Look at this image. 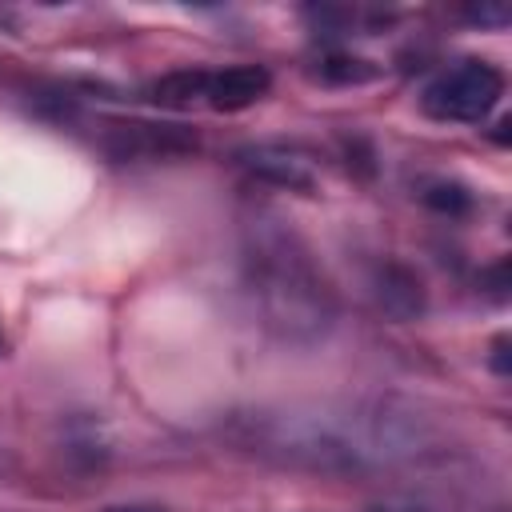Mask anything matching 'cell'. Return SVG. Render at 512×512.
Wrapping results in <instances>:
<instances>
[{
    "instance_id": "3957f363",
    "label": "cell",
    "mask_w": 512,
    "mask_h": 512,
    "mask_svg": "<svg viewBox=\"0 0 512 512\" xmlns=\"http://www.w3.org/2000/svg\"><path fill=\"white\" fill-rule=\"evenodd\" d=\"M104 152L112 160H164L196 152V132L184 124H152V120H112L104 128Z\"/></svg>"
},
{
    "instance_id": "7c38bea8",
    "label": "cell",
    "mask_w": 512,
    "mask_h": 512,
    "mask_svg": "<svg viewBox=\"0 0 512 512\" xmlns=\"http://www.w3.org/2000/svg\"><path fill=\"white\" fill-rule=\"evenodd\" d=\"M368 512H424L420 504H404V500H384V504H372Z\"/></svg>"
},
{
    "instance_id": "30bf717a",
    "label": "cell",
    "mask_w": 512,
    "mask_h": 512,
    "mask_svg": "<svg viewBox=\"0 0 512 512\" xmlns=\"http://www.w3.org/2000/svg\"><path fill=\"white\" fill-rule=\"evenodd\" d=\"M468 20H476V24H508L512 12H508V4H480V8H468Z\"/></svg>"
},
{
    "instance_id": "9c48e42d",
    "label": "cell",
    "mask_w": 512,
    "mask_h": 512,
    "mask_svg": "<svg viewBox=\"0 0 512 512\" xmlns=\"http://www.w3.org/2000/svg\"><path fill=\"white\" fill-rule=\"evenodd\" d=\"M316 64H320L316 76L324 84H368V80L380 76V64H372L364 56H352V52H324Z\"/></svg>"
},
{
    "instance_id": "52a82bcc",
    "label": "cell",
    "mask_w": 512,
    "mask_h": 512,
    "mask_svg": "<svg viewBox=\"0 0 512 512\" xmlns=\"http://www.w3.org/2000/svg\"><path fill=\"white\" fill-rule=\"evenodd\" d=\"M144 96H148L156 108H176V112L196 108V104H204V96H208V68H172V72L156 76V80L144 88Z\"/></svg>"
},
{
    "instance_id": "5b68a950",
    "label": "cell",
    "mask_w": 512,
    "mask_h": 512,
    "mask_svg": "<svg viewBox=\"0 0 512 512\" xmlns=\"http://www.w3.org/2000/svg\"><path fill=\"white\" fill-rule=\"evenodd\" d=\"M272 88V72L264 64H232L220 72H208V96L204 104L212 112H244L256 100H264Z\"/></svg>"
},
{
    "instance_id": "8992f818",
    "label": "cell",
    "mask_w": 512,
    "mask_h": 512,
    "mask_svg": "<svg viewBox=\"0 0 512 512\" xmlns=\"http://www.w3.org/2000/svg\"><path fill=\"white\" fill-rule=\"evenodd\" d=\"M376 300L392 320H416L428 304V292H424V280L408 264L388 260L376 272Z\"/></svg>"
},
{
    "instance_id": "ba28073f",
    "label": "cell",
    "mask_w": 512,
    "mask_h": 512,
    "mask_svg": "<svg viewBox=\"0 0 512 512\" xmlns=\"http://www.w3.org/2000/svg\"><path fill=\"white\" fill-rule=\"evenodd\" d=\"M420 200H424V208H432V212H440V216H468L472 204H476V196H472L468 184L444 180V176L424 180V184H420Z\"/></svg>"
},
{
    "instance_id": "6da1fadb",
    "label": "cell",
    "mask_w": 512,
    "mask_h": 512,
    "mask_svg": "<svg viewBox=\"0 0 512 512\" xmlns=\"http://www.w3.org/2000/svg\"><path fill=\"white\" fill-rule=\"evenodd\" d=\"M240 264L252 304L280 340L316 344L336 324V292L312 256L308 240L272 208H252L240 220Z\"/></svg>"
},
{
    "instance_id": "277c9868",
    "label": "cell",
    "mask_w": 512,
    "mask_h": 512,
    "mask_svg": "<svg viewBox=\"0 0 512 512\" xmlns=\"http://www.w3.org/2000/svg\"><path fill=\"white\" fill-rule=\"evenodd\" d=\"M240 164L256 180L276 184V188H288V192H312L316 188L312 160L300 148H288V144H252V148L240 152Z\"/></svg>"
},
{
    "instance_id": "7a4b0ae2",
    "label": "cell",
    "mask_w": 512,
    "mask_h": 512,
    "mask_svg": "<svg viewBox=\"0 0 512 512\" xmlns=\"http://www.w3.org/2000/svg\"><path fill=\"white\" fill-rule=\"evenodd\" d=\"M504 96V72L492 60H456L420 96V108L444 124H480Z\"/></svg>"
},
{
    "instance_id": "4fadbf2b",
    "label": "cell",
    "mask_w": 512,
    "mask_h": 512,
    "mask_svg": "<svg viewBox=\"0 0 512 512\" xmlns=\"http://www.w3.org/2000/svg\"><path fill=\"white\" fill-rule=\"evenodd\" d=\"M104 512H164V508H156V504H112Z\"/></svg>"
},
{
    "instance_id": "5bb4252c",
    "label": "cell",
    "mask_w": 512,
    "mask_h": 512,
    "mask_svg": "<svg viewBox=\"0 0 512 512\" xmlns=\"http://www.w3.org/2000/svg\"><path fill=\"white\" fill-rule=\"evenodd\" d=\"M8 356V336H4V324H0V360Z\"/></svg>"
},
{
    "instance_id": "8fae6325",
    "label": "cell",
    "mask_w": 512,
    "mask_h": 512,
    "mask_svg": "<svg viewBox=\"0 0 512 512\" xmlns=\"http://www.w3.org/2000/svg\"><path fill=\"white\" fill-rule=\"evenodd\" d=\"M488 368H492L496 376H508V372H512V356H508V336H504V332L492 340V352H488Z\"/></svg>"
}]
</instances>
